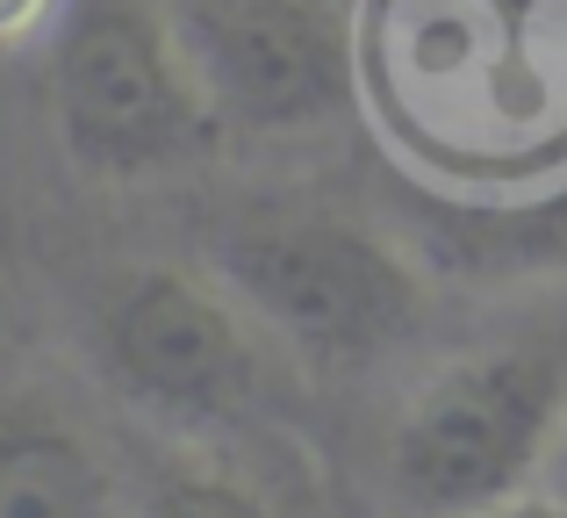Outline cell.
Returning a JSON list of instances; mask_svg holds the SVG:
<instances>
[{"mask_svg": "<svg viewBox=\"0 0 567 518\" xmlns=\"http://www.w3.org/2000/svg\"><path fill=\"white\" fill-rule=\"evenodd\" d=\"M467 231V224H460ZM467 260H488V266H517V260H546V253H567V173L546 181L539 202L525 210H503V216H482V224L460 238Z\"/></svg>", "mask_w": 567, "mask_h": 518, "instance_id": "cell-9", "label": "cell"}, {"mask_svg": "<svg viewBox=\"0 0 567 518\" xmlns=\"http://www.w3.org/2000/svg\"><path fill=\"white\" fill-rule=\"evenodd\" d=\"M567 425V324L445 360L388 433L402 518H488L539 497Z\"/></svg>", "mask_w": 567, "mask_h": 518, "instance_id": "cell-2", "label": "cell"}, {"mask_svg": "<svg viewBox=\"0 0 567 518\" xmlns=\"http://www.w3.org/2000/svg\"><path fill=\"white\" fill-rule=\"evenodd\" d=\"M58 8H65V0H0V43H22L29 29L58 22Z\"/></svg>", "mask_w": 567, "mask_h": 518, "instance_id": "cell-10", "label": "cell"}, {"mask_svg": "<svg viewBox=\"0 0 567 518\" xmlns=\"http://www.w3.org/2000/svg\"><path fill=\"white\" fill-rule=\"evenodd\" d=\"M0 518H130L123 476L37 404L0 410Z\"/></svg>", "mask_w": 567, "mask_h": 518, "instance_id": "cell-7", "label": "cell"}, {"mask_svg": "<svg viewBox=\"0 0 567 518\" xmlns=\"http://www.w3.org/2000/svg\"><path fill=\"white\" fill-rule=\"evenodd\" d=\"M208 274L251 309L259 332H274L309 367H338V375L388 360L424 324V274L402 245H388L352 216H237L208 238Z\"/></svg>", "mask_w": 567, "mask_h": 518, "instance_id": "cell-3", "label": "cell"}, {"mask_svg": "<svg viewBox=\"0 0 567 518\" xmlns=\"http://www.w3.org/2000/svg\"><path fill=\"white\" fill-rule=\"evenodd\" d=\"M58 144L94 181H152L216 138L166 0H65L51 37Z\"/></svg>", "mask_w": 567, "mask_h": 518, "instance_id": "cell-4", "label": "cell"}, {"mask_svg": "<svg viewBox=\"0 0 567 518\" xmlns=\"http://www.w3.org/2000/svg\"><path fill=\"white\" fill-rule=\"evenodd\" d=\"M539 497H554V505H567V425H560V439H554V461H546V483H539Z\"/></svg>", "mask_w": 567, "mask_h": 518, "instance_id": "cell-11", "label": "cell"}, {"mask_svg": "<svg viewBox=\"0 0 567 518\" xmlns=\"http://www.w3.org/2000/svg\"><path fill=\"white\" fill-rule=\"evenodd\" d=\"M130 518H274V505L259 490H245L237 476L194 461V454H166L137 476Z\"/></svg>", "mask_w": 567, "mask_h": 518, "instance_id": "cell-8", "label": "cell"}, {"mask_svg": "<svg viewBox=\"0 0 567 518\" xmlns=\"http://www.w3.org/2000/svg\"><path fill=\"white\" fill-rule=\"evenodd\" d=\"M166 14L237 138H302L360 101V29L331 0H166Z\"/></svg>", "mask_w": 567, "mask_h": 518, "instance_id": "cell-6", "label": "cell"}, {"mask_svg": "<svg viewBox=\"0 0 567 518\" xmlns=\"http://www.w3.org/2000/svg\"><path fill=\"white\" fill-rule=\"evenodd\" d=\"M488 518H567V505H554V497H525V505H511V511H488Z\"/></svg>", "mask_w": 567, "mask_h": 518, "instance_id": "cell-12", "label": "cell"}, {"mask_svg": "<svg viewBox=\"0 0 567 518\" xmlns=\"http://www.w3.org/2000/svg\"><path fill=\"white\" fill-rule=\"evenodd\" d=\"M360 101L445 181L567 173V0H367Z\"/></svg>", "mask_w": 567, "mask_h": 518, "instance_id": "cell-1", "label": "cell"}, {"mask_svg": "<svg viewBox=\"0 0 567 518\" xmlns=\"http://www.w3.org/2000/svg\"><path fill=\"white\" fill-rule=\"evenodd\" d=\"M94 353L130 404L166 425H245L266 404V353L251 309L216 274L130 266L94 309Z\"/></svg>", "mask_w": 567, "mask_h": 518, "instance_id": "cell-5", "label": "cell"}]
</instances>
